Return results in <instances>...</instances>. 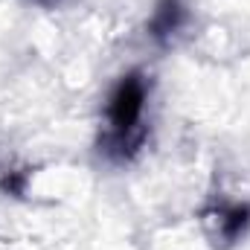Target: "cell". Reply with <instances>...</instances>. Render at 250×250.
Returning <instances> with one entry per match:
<instances>
[{"mask_svg":"<svg viewBox=\"0 0 250 250\" xmlns=\"http://www.w3.org/2000/svg\"><path fill=\"white\" fill-rule=\"evenodd\" d=\"M143 102H146V84L140 76H125L111 96L108 105V123H111V140L114 148H134L140 146V117H143Z\"/></svg>","mask_w":250,"mask_h":250,"instance_id":"6da1fadb","label":"cell"},{"mask_svg":"<svg viewBox=\"0 0 250 250\" xmlns=\"http://www.w3.org/2000/svg\"><path fill=\"white\" fill-rule=\"evenodd\" d=\"M181 21H184L181 3H178V0H163V3L157 6L154 18H151V35H154V38H166V35H172V32L181 26Z\"/></svg>","mask_w":250,"mask_h":250,"instance_id":"7a4b0ae2","label":"cell"},{"mask_svg":"<svg viewBox=\"0 0 250 250\" xmlns=\"http://www.w3.org/2000/svg\"><path fill=\"white\" fill-rule=\"evenodd\" d=\"M248 215H250L248 207H233V209L221 212V233H224V239L242 236V230L248 227V221H250Z\"/></svg>","mask_w":250,"mask_h":250,"instance_id":"3957f363","label":"cell"}]
</instances>
